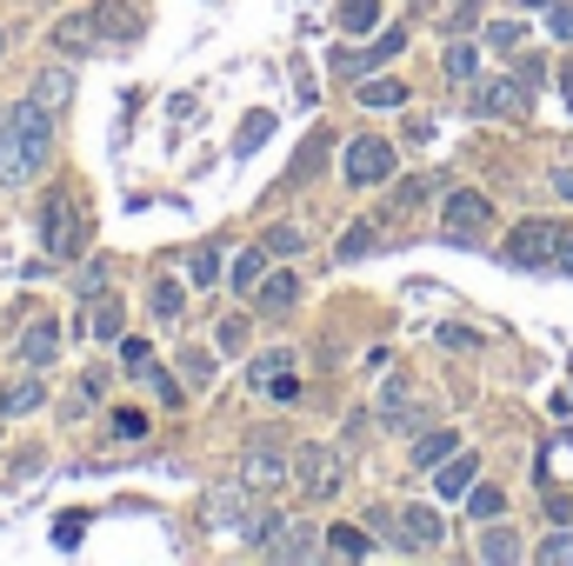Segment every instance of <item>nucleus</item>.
Wrapping results in <instances>:
<instances>
[{
  "instance_id": "nucleus-1",
  "label": "nucleus",
  "mask_w": 573,
  "mask_h": 566,
  "mask_svg": "<svg viewBox=\"0 0 573 566\" xmlns=\"http://www.w3.org/2000/svg\"><path fill=\"white\" fill-rule=\"evenodd\" d=\"M561 240H567V227H561V220H521V227L507 234L501 260H507V267H521V274H541V267H554Z\"/></svg>"
},
{
  "instance_id": "nucleus-2",
  "label": "nucleus",
  "mask_w": 573,
  "mask_h": 566,
  "mask_svg": "<svg viewBox=\"0 0 573 566\" xmlns=\"http://www.w3.org/2000/svg\"><path fill=\"white\" fill-rule=\"evenodd\" d=\"M487 227H494V200L474 193V187H454L447 207H441V234L454 247H474V240H487Z\"/></svg>"
},
{
  "instance_id": "nucleus-3",
  "label": "nucleus",
  "mask_w": 573,
  "mask_h": 566,
  "mask_svg": "<svg viewBox=\"0 0 573 566\" xmlns=\"http://www.w3.org/2000/svg\"><path fill=\"white\" fill-rule=\"evenodd\" d=\"M294 487H300L314 507H327V500L347 487V460H340L334 447H300V460H294Z\"/></svg>"
},
{
  "instance_id": "nucleus-4",
  "label": "nucleus",
  "mask_w": 573,
  "mask_h": 566,
  "mask_svg": "<svg viewBox=\"0 0 573 566\" xmlns=\"http://www.w3.org/2000/svg\"><path fill=\"white\" fill-rule=\"evenodd\" d=\"M394 140H381V133H360V140H347V160H340V173H347V187H387L394 180Z\"/></svg>"
},
{
  "instance_id": "nucleus-5",
  "label": "nucleus",
  "mask_w": 573,
  "mask_h": 566,
  "mask_svg": "<svg viewBox=\"0 0 573 566\" xmlns=\"http://www.w3.org/2000/svg\"><path fill=\"white\" fill-rule=\"evenodd\" d=\"M254 500H267V494H254L247 480H227V487H214V494L200 500V520H207V534H240V527H247V514H254Z\"/></svg>"
},
{
  "instance_id": "nucleus-6",
  "label": "nucleus",
  "mask_w": 573,
  "mask_h": 566,
  "mask_svg": "<svg viewBox=\"0 0 573 566\" xmlns=\"http://www.w3.org/2000/svg\"><path fill=\"white\" fill-rule=\"evenodd\" d=\"M534 107V87L514 73V80H474V113H487V120H521Z\"/></svg>"
},
{
  "instance_id": "nucleus-7",
  "label": "nucleus",
  "mask_w": 573,
  "mask_h": 566,
  "mask_svg": "<svg viewBox=\"0 0 573 566\" xmlns=\"http://www.w3.org/2000/svg\"><path fill=\"white\" fill-rule=\"evenodd\" d=\"M13 120H20V147H27V173L40 180V167L53 160V120H47V107H40V100H20V107H13Z\"/></svg>"
},
{
  "instance_id": "nucleus-8",
  "label": "nucleus",
  "mask_w": 573,
  "mask_h": 566,
  "mask_svg": "<svg viewBox=\"0 0 573 566\" xmlns=\"http://www.w3.org/2000/svg\"><path fill=\"white\" fill-rule=\"evenodd\" d=\"M40 247H47V254H73V247H80V214H73L67 193H47V200H40Z\"/></svg>"
},
{
  "instance_id": "nucleus-9",
  "label": "nucleus",
  "mask_w": 573,
  "mask_h": 566,
  "mask_svg": "<svg viewBox=\"0 0 573 566\" xmlns=\"http://www.w3.org/2000/svg\"><path fill=\"white\" fill-rule=\"evenodd\" d=\"M401 47H407V33H401V27H387V33H381V40H374L367 53H360V47H354V53H334V73H340V80H360V73L387 67V60H394Z\"/></svg>"
},
{
  "instance_id": "nucleus-10",
  "label": "nucleus",
  "mask_w": 573,
  "mask_h": 566,
  "mask_svg": "<svg viewBox=\"0 0 573 566\" xmlns=\"http://www.w3.org/2000/svg\"><path fill=\"white\" fill-rule=\"evenodd\" d=\"M240 480H247L254 494H280V487L294 480V467H287V460H280L274 447H254V454L240 460Z\"/></svg>"
},
{
  "instance_id": "nucleus-11",
  "label": "nucleus",
  "mask_w": 573,
  "mask_h": 566,
  "mask_svg": "<svg viewBox=\"0 0 573 566\" xmlns=\"http://www.w3.org/2000/svg\"><path fill=\"white\" fill-rule=\"evenodd\" d=\"M401 554H434L441 547V514L434 507H401Z\"/></svg>"
},
{
  "instance_id": "nucleus-12",
  "label": "nucleus",
  "mask_w": 573,
  "mask_h": 566,
  "mask_svg": "<svg viewBox=\"0 0 573 566\" xmlns=\"http://www.w3.org/2000/svg\"><path fill=\"white\" fill-rule=\"evenodd\" d=\"M27 147H20V120L13 107H0V187H27Z\"/></svg>"
},
{
  "instance_id": "nucleus-13",
  "label": "nucleus",
  "mask_w": 573,
  "mask_h": 566,
  "mask_svg": "<svg viewBox=\"0 0 573 566\" xmlns=\"http://www.w3.org/2000/svg\"><path fill=\"white\" fill-rule=\"evenodd\" d=\"M247 300H260V314H287V307L300 300V274H294V267H267Z\"/></svg>"
},
{
  "instance_id": "nucleus-14",
  "label": "nucleus",
  "mask_w": 573,
  "mask_h": 566,
  "mask_svg": "<svg viewBox=\"0 0 573 566\" xmlns=\"http://www.w3.org/2000/svg\"><path fill=\"white\" fill-rule=\"evenodd\" d=\"M474 480H481V460H474V454H447V460L434 467V494H441V500H467Z\"/></svg>"
},
{
  "instance_id": "nucleus-15",
  "label": "nucleus",
  "mask_w": 573,
  "mask_h": 566,
  "mask_svg": "<svg viewBox=\"0 0 573 566\" xmlns=\"http://www.w3.org/2000/svg\"><path fill=\"white\" fill-rule=\"evenodd\" d=\"M280 534H287V514H280V507H267V500H254V514H247L240 540H247L254 554H274V547H280Z\"/></svg>"
},
{
  "instance_id": "nucleus-16",
  "label": "nucleus",
  "mask_w": 573,
  "mask_h": 566,
  "mask_svg": "<svg viewBox=\"0 0 573 566\" xmlns=\"http://www.w3.org/2000/svg\"><path fill=\"white\" fill-rule=\"evenodd\" d=\"M93 40H100V20H93V13H67V20H53V33H47L53 53H87Z\"/></svg>"
},
{
  "instance_id": "nucleus-17",
  "label": "nucleus",
  "mask_w": 573,
  "mask_h": 566,
  "mask_svg": "<svg viewBox=\"0 0 573 566\" xmlns=\"http://www.w3.org/2000/svg\"><path fill=\"white\" fill-rule=\"evenodd\" d=\"M374 420H381V427H401V434L414 427V387H407L401 374L381 387V400H374Z\"/></svg>"
},
{
  "instance_id": "nucleus-18",
  "label": "nucleus",
  "mask_w": 573,
  "mask_h": 566,
  "mask_svg": "<svg viewBox=\"0 0 573 566\" xmlns=\"http://www.w3.org/2000/svg\"><path fill=\"white\" fill-rule=\"evenodd\" d=\"M93 20H100V40H140V7L134 0H107V7H93Z\"/></svg>"
},
{
  "instance_id": "nucleus-19",
  "label": "nucleus",
  "mask_w": 573,
  "mask_h": 566,
  "mask_svg": "<svg viewBox=\"0 0 573 566\" xmlns=\"http://www.w3.org/2000/svg\"><path fill=\"white\" fill-rule=\"evenodd\" d=\"M53 354H60V320H33V327L20 334V360H27V367H47Z\"/></svg>"
},
{
  "instance_id": "nucleus-20",
  "label": "nucleus",
  "mask_w": 573,
  "mask_h": 566,
  "mask_svg": "<svg viewBox=\"0 0 573 566\" xmlns=\"http://www.w3.org/2000/svg\"><path fill=\"white\" fill-rule=\"evenodd\" d=\"M314 554H320V527L314 520H287V534H280V547L267 560H314Z\"/></svg>"
},
{
  "instance_id": "nucleus-21",
  "label": "nucleus",
  "mask_w": 573,
  "mask_h": 566,
  "mask_svg": "<svg viewBox=\"0 0 573 566\" xmlns=\"http://www.w3.org/2000/svg\"><path fill=\"white\" fill-rule=\"evenodd\" d=\"M47 400V380L40 374H27V380H13L7 394H0V420H20V414H33Z\"/></svg>"
},
{
  "instance_id": "nucleus-22",
  "label": "nucleus",
  "mask_w": 573,
  "mask_h": 566,
  "mask_svg": "<svg viewBox=\"0 0 573 566\" xmlns=\"http://www.w3.org/2000/svg\"><path fill=\"white\" fill-rule=\"evenodd\" d=\"M33 100H40L47 113L67 107V100H73V73H67V67H40V73H33Z\"/></svg>"
},
{
  "instance_id": "nucleus-23",
  "label": "nucleus",
  "mask_w": 573,
  "mask_h": 566,
  "mask_svg": "<svg viewBox=\"0 0 573 566\" xmlns=\"http://www.w3.org/2000/svg\"><path fill=\"white\" fill-rule=\"evenodd\" d=\"M447 454H461V434H454V427H434V434L414 440V467H441Z\"/></svg>"
},
{
  "instance_id": "nucleus-24",
  "label": "nucleus",
  "mask_w": 573,
  "mask_h": 566,
  "mask_svg": "<svg viewBox=\"0 0 573 566\" xmlns=\"http://www.w3.org/2000/svg\"><path fill=\"white\" fill-rule=\"evenodd\" d=\"M87 334H93V340H120V300H113V294H100V300L87 307Z\"/></svg>"
},
{
  "instance_id": "nucleus-25",
  "label": "nucleus",
  "mask_w": 573,
  "mask_h": 566,
  "mask_svg": "<svg viewBox=\"0 0 573 566\" xmlns=\"http://www.w3.org/2000/svg\"><path fill=\"white\" fill-rule=\"evenodd\" d=\"M280 374H294V354H287V347H267V354H254V367H247L254 387H274Z\"/></svg>"
},
{
  "instance_id": "nucleus-26",
  "label": "nucleus",
  "mask_w": 573,
  "mask_h": 566,
  "mask_svg": "<svg viewBox=\"0 0 573 566\" xmlns=\"http://www.w3.org/2000/svg\"><path fill=\"white\" fill-rule=\"evenodd\" d=\"M267 267H274V254H267V247H247V254H240V260H234V287H240V294H254V287H260V274H267Z\"/></svg>"
},
{
  "instance_id": "nucleus-27",
  "label": "nucleus",
  "mask_w": 573,
  "mask_h": 566,
  "mask_svg": "<svg viewBox=\"0 0 573 566\" xmlns=\"http://www.w3.org/2000/svg\"><path fill=\"white\" fill-rule=\"evenodd\" d=\"M381 27V0H340V33H374Z\"/></svg>"
},
{
  "instance_id": "nucleus-28",
  "label": "nucleus",
  "mask_w": 573,
  "mask_h": 566,
  "mask_svg": "<svg viewBox=\"0 0 573 566\" xmlns=\"http://www.w3.org/2000/svg\"><path fill=\"white\" fill-rule=\"evenodd\" d=\"M360 107H407V87L401 80H360Z\"/></svg>"
},
{
  "instance_id": "nucleus-29",
  "label": "nucleus",
  "mask_w": 573,
  "mask_h": 566,
  "mask_svg": "<svg viewBox=\"0 0 573 566\" xmlns=\"http://www.w3.org/2000/svg\"><path fill=\"white\" fill-rule=\"evenodd\" d=\"M327 547H334L340 560H367V554H374V540H367L360 527H327Z\"/></svg>"
},
{
  "instance_id": "nucleus-30",
  "label": "nucleus",
  "mask_w": 573,
  "mask_h": 566,
  "mask_svg": "<svg viewBox=\"0 0 573 566\" xmlns=\"http://www.w3.org/2000/svg\"><path fill=\"white\" fill-rule=\"evenodd\" d=\"M441 67H447V80H474V73H481V47H467V40H454Z\"/></svg>"
},
{
  "instance_id": "nucleus-31",
  "label": "nucleus",
  "mask_w": 573,
  "mask_h": 566,
  "mask_svg": "<svg viewBox=\"0 0 573 566\" xmlns=\"http://www.w3.org/2000/svg\"><path fill=\"white\" fill-rule=\"evenodd\" d=\"M427 193H434V180H427V173H414V180H401V187H394V200H387V214H414V207H421Z\"/></svg>"
},
{
  "instance_id": "nucleus-32",
  "label": "nucleus",
  "mask_w": 573,
  "mask_h": 566,
  "mask_svg": "<svg viewBox=\"0 0 573 566\" xmlns=\"http://www.w3.org/2000/svg\"><path fill=\"white\" fill-rule=\"evenodd\" d=\"M467 514L474 520H501L507 514V494L501 487H467Z\"/></svg>"
},
{
  "instance_id": "nucleus-33",
  "label": "nucleus",
  "mask_w": 573,
  "mask_h": 566,
  "mask_svg": "<svg viewBox=\"0 0 573 566\" xmlns=\"http://www.w3.org/2000/svg\"><path fill=\"white\" fill-rule=\"evenodd\" d=\"M267 133H274V113H247V127H240V140H234V153L247 160L254 147H267Z\"/></svg>"
},
{
  "instance_id": "nucleus-34",
  "label": "nucleus",
  "mask_w": 573,
  "mask_h": 566,
  "mask_svg": "<svg viewBox=\"0 0 573 566\" xmlns=\"http://www.w3.org/2000/svg\"><path fill=\"white\" fill-rule=\"evenodd\" d=\"M180 374H187V387H214V354L207 347H187L180 354Z\"/></svg>"
},
{
  "instance_id": "nucleus-35",
  "label": "nucleus",
  "mask_w": 573,
  "mask_h": 566,
  "mask_svg": "<svg viewBox=\"0 0 573 566\" xmlns=\"http://www.w3.org/2000/svg\"><path fill=\"white\" fill-rule=\"evenodd\" d=\"M140 380L154 387V400H160V407H180V380H174L167 367H154V360H147V367H140Z\"/></svg>"
},
{
  "instance_id": "nucleus-36",
  "label": "nucleus",
  "mask_w": 573,
  "mask_h": 566,
  "mask_svg": "<svg viewBox=\"0 0 573 566\" xmlns=\"http://www.w3.org/2000/svg\"><path fill=\"white\" fill-rule=\"evenodd\" d=\"M481 560H521V540H514V534H507V527H494V534H481Z\"/></svg>"
},
{
  "instance_id": "nucleus-37",
  "label": "nucleus",
  "mask_w": 573,
  "mask_h": 566,
  "mask_svg": "<svg viewBox=\"0 0 573 566\" xmlns=\"http://www.w3.org/2000/svg\"><path fill=\"white\" fill-rule=\"evenodd\" d=\"M374 247H381V234H374V227H367V220H360V227H347V234H340V260H360V254H374Z\"/></svg>"
},
{
  "instance_id": "nucleus-38",
  "label": "nucleus",
  "mask_w": 573,
  "mask_h": 566,
  "mask_svg": "<svg viewBox=\"0 0 573 566\" xmlns=\"http://www.w3.org/2000/svg\"><path fill=\"white\" fill-rule=\"evenodd\" d=\"M187 280H194V287H214V280H220V254H214V247L187 254Z\"/></svg>"
},
{
  "instance_id": "nucleus-39",
  "label": "nucleus",
  "mask_w": 573,
  "mask_h": 566,
  "mask_svg": "<svg viewBox=\"0 0 573 566\" xmlns=\"http://www.w3.org/2000/svg\"><path fill=\"white\" fill-rule=\"evenodd\" d=\"M180 300H187L180 280H154V314H160V320H180Z\"/></svg>"
},
{
  "instance_id": "nucleus-40",
  "label": "nucleus",
  "mask_w": 573,
  "mask_h": 566,
  "mask_svg": "<svg viewBox=\"0 0 573 566\" xmlns=\"http://www.w3.org/2000/svg\"><path fill=\"white\" fill-rule=\"evenodd\" d=\"M113 440H147V414L140 407H113Z\"/></svg>"
},
{
  "instance_id": "nucleus-41",
  "label": "nucleus",
  "mask_w": 573,
  "mask_h": 566,
  "mask_svg": "<svg viewBox=\"0 0 573 566\" xmlns=\"http://www.w3.org/2000/svg\"><path fill=\"white\" fill-rule=\"evenodd\" d=\"M80 534H87V514H60V520H53V547H60V554H73Z\"/></svg>"
},
{
  "instance_id": "nucleus-42",
  "label": "nucleus",
  "mask_w": 573,
  "mask_h": 566,
  "mask_svg": "<svg viewBox=\"0 0 573 566\" xmlns=\"http://www.w3.org/2000/svg\"><path fill=\"white\" fill-rule=\"evenodd\" d=\"M260 247H267V254H300V247H307V234H300V227H267V240H260Z\"/></svg>"
},
{
  "instance_id": "nucleus-43",
  "label": "nucleus",
  "mask_w": 573,
  "mask_h": 566,
  "mask_svg": "<svg viewBox=\"0 0 573 566\" xmlns=\"http://www.w3.org/2000/svg\"><path fill=\"white\" fill-rule=\"evenodd\" d=\"M541 560H547V566H567L573 560V534H547V540H541Z\"/></svg>"
},
{
  "instance_id": "nucleus-44",
  "label": "nucleus",
  "mask_w": 573,
  "mask_h": 566,
  "mask_svg": "<svg viewBox=\"0 0 573 566\" xmlns=\"http://www.w3.org/2000/svg\"><path fill=\"white\" fill-rule=\"evenodd\" d=\"M547 27H554V40H573V0H554L547 7Z\"/></svg>"
},
{
  "instance_id": "nucleus-45",
  "label": "nucleus",
  "mask_w": 573,
  "mask_h": 566,
  "mask_svg": "<svg viewBox=\"0 0 573 566\" xmlns=\"http://www.w3.org/2000/svg\"><path fill=\"white\" fill-rule=\"evenodd\" d=\"M487 47H521V27H514V20H494V27H487Z\"/></svg>"
},
{
  "instance_id": "nucleus-46",
  "label": "nucleus",
  "mask_w": 573,
  "mask_h": 566,
  "mask_svg": "<svg viewBox=\"0 0 573 566\" xmlns=\"http://www.w3.org/2000/svg\"><path fill=\"white\" fill-rule=\"evenodd\" d=\"M514 73H521L527 87H541V73H547V60H541V53H521V60H514Z\"/></svg>"
},
{
  "instance_id": "nucleus-47",
  "label": "nucleus",
  "mask_w": 573,
  "mask_h": 566,
  "mask_svg": "<svg viewBox=\"0 0 573 566\" xmlns=\"http://www.w3.org/2000/svg\"><path fill=\"white\" fill-rule=\"evenodd\" d=\"M120 360H127V367H134V374H140V367H147V360H154V347H147V340H120Z\"/></svg>"
},
{
  "instance_id": "nucleus-48",
  "label": "nucleus",
  "mask_w": 573,
  "mask_h": 566,
  "mask_svg": "<svg viewBox=\"0 0 573 566\" xmlns=\"http://www.w3.org/2000/svg\"><path fill=\"white\" fill-rule=\"evenodd\" d=\"M220 347H247V320H240V314L220 320Z\"/></svg>"
},
{
  "instance_id": "nucleus-49",
  "label": "nucleus",
  "mask_w": 573,
  "mask_h": 566,
  "mask_svg": "<svg viewBox=\"0 0 573 566\" xmlns=\"http://www.w3.org/2000/svg\"><path fill=\"white\" fill-rule=\"evenodd\" d=\"M267 394H274V400H300V374H280V380H274Z\"/></svg>"
},
{
  "instance_id": "nucleus-50",
  "label": "nucleus",
  "mask_w": 573,
  "mask_h": 566,
  "mask_svg": "<svg viewBox=\"0 0 573 566\" xmlns=\"http://www.w3.org/2000/svg\"><path fill=\"white\" fill-rule=\"evenodd\" d=\"M554 193H561V200H573V160H561V167H554Z\"/></svg>"
},
{
  "instance_id": "nucleus-51",
  "label": "nucleus",
  "mask_w": 573,
  "mask_h": 566,
  "mask_svg": "<svg viewBox=\"0 0 573 566\" xmlns=\"http://www.w3.org/2000/svg\"><path fill=\"white\" fill-rule=\"evenodd\" d=\"M554 274H573V240H561V254H554Z\"/></svg>"
},
{
  "instance_id": "nucleus-52",
  "label": "nucleus",
  "mask_w": 573,
  "mask_h": 566,
  "mask_svg": "<svg viewBox=\"0 0 573 566\" xmlns=\"http://www.w3.org/2000/svg\"><path fill=\"white\" fill-rule=\"evenodd\" d=\"M561 87H567V100H573V60H567V67H561Z\"/></svg>"
},
{
  "instance_id": "nucleus-53",
  "label": "nucleus",
  "mask_w": 573,
  "mask_h": 566,
  "mask_svg": "<svg viewBox=\"0 0 573 566\" xmlns=\"http://www.w3.org/2000/svg\"><path fill=\"white\" fill-rule=\"evenodd\" d=\"M521 7H554V0H521Z\"/></svg>"
},
{
  "instance_id": "nucleus-54",
  "label": "nucleus",
  "mask_w": 573,
  "mask_h": 566,
  "mask_svg": "<svg viewBox=\"0 0 573 566\" xmlns=\"http://www.w3.org/2000/svg\"><path fill=\"white\" fill-rule=\"evenodd\" d=\"M0 47H7V33H0Z\"/></svg>"
}]
</instances>
